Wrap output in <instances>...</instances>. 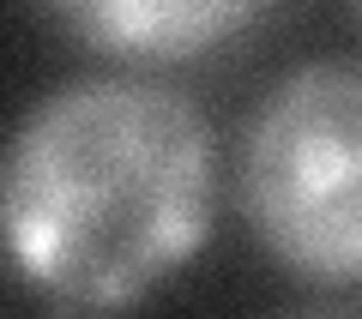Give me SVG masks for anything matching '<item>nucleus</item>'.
Instances as JSON below:
<instances>
[{"instance_id":"7ed1b4c3","label":"nucleus","mask_w":362,"mask_h":319,"mask_svg":"<svg viewBox=\"0 0 362 319\" xmlns=\"http://www.w3.org/2000/svg\"><path fill=\"white\" fill-rule=\"evenodd\" d=\"M259 18L266 13L247 0H78V6L54 13V25L73 30L85 49L145 73L157 61L223 49L230 37L254 30Z\"/></svg>"},{"instance_id":"20e7f679","label":"nucleus","mask_w":362,"mask_h":319,"mask_svg":"<svg viewBox=\"0 0 362 319\" xmlns=\"http://www.w3.org/2000/svg\"><path fill=\"white\" fill-rule=\"evenodd\" d=\"M278 319H362L356 307H302V313H278Z\"/></svg>"},{"instance_id":"f257e3e1","label":"nucleus","mask_w":362,"mask_h":319,"mask_svg":"<svg viewBox=\"0 0 362 319\" xmlns=\"http://www.w3.org/2000/svg\"><path fill=\"white\" fill-rule=\"evenodd\" d=\"M218 223V133L133 66L49 85L0 151V253L66 313H115L194 265Z\"/></svg>"},{"instance_id":"f03ea898","label":"nucleus","mask_w":362,"mask_h":319,"mask_svg":"<svg viewBox=\"0 0 362 319\" xmlns=\"http://www.w3.org/2000/svg\"><path fill=\"white\" fill-rule=\"evenodd\" d=\"M235 199L284 271L362 289V54H314L266 85L235 145Z\"/></svg>"},{"instance_id":"39448f33","label":"nucleus","mask_w":362,"mask_h":319,"mask_svg":"<svg viewBox=\"0 0 362 319\" xmlns=\"http://www.w3.org/2000/svg\"><path fill=\"white\" fill-rule=\"evenodd\" d=\"M66 319H90V313H66Z\"/></svg>"}]
</instances>
